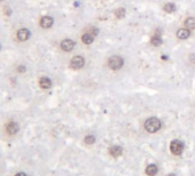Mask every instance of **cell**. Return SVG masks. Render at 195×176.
<instances>
[{
    "instance_id": "cell-1",
    "label": "cell",
    "mask_w": 195,
    "mask_h": 176,
    "mask_svg": "<svg viewBox=\"0 0 195 176\" xmlns=\"http://www.w3.org/2000/svg\"><path fill=\"white\" fill-rule=\"evenodd\" d=\"M161 126H162V124H161L160 119H158L155 117H152L145 121V129L148 133H156L158 130H160Z\"/></svg>"
},
{
    "instance_id": "cell-2",
    "label": "cell",
    "mask_w": 195,
    "mask_h": 176,
    "mask_svg": "<svg viewBox=\"0 0 195 176\" xmlns=\"http://www.w3.org/2000/svg\"><path fill=\"white\" fill-rule=\"evenodd\" d=\"M108 66L112 69V70H119L123 66V58L120 57V56H112L108 58Z\"/></svg>"
},
{
    "instance_id": "cell-3",
    "label": "cell",
    "mask_w": 195,
    "mask_h": 176,
    "mask_svg": "<svg viewBox=\"0 0 195 176\" xmlns=\"http://www.w3.org/2000/svg\"><path fill=\"white\" fill-rule=\"evenodd\" d=\"M84 63H86V61L82 56H74L70 62V68L73 70H79V69L84 68Z\"/></svg>"
},
{
    "instance_id": "cell-4",
    "label": "cell",
    "mask_w": 195,
    "mask_h": 176,
    "mask_svg": "<svg viewBox=\"0 0 195 176\" xmlns=\"http://www.w3.org/2000/svg\"><path fill=\"white\" fill-rule=\"evenodd\" d=\"M183 150H184V144L181 141L174 140L171 143H170V151L172 152V154L179 156L180 153L183 152Z\"/></svg>"
},
{
    "instance_id": "cell-5",
    "label": "cell",
    "mask_w": 195,
    "mask_h": 176,
    "mask_svg": "<svg viewBox=\"0 0 195 176\" xmlns=\"http://www.w3.org/2000/svg\"><path fill=\"white\" fill-rule=\"evenodd\" d=\"M5 130H6V133H7L9 136H14L18 133V130H20V126H18V124H17L16 121H9V122L6 124Z\"/></svg>"
},
{
    "instance_id": "cell-6",
    "label": "cell",
    "mask_w": 195,
    "mask_h": 176,
    "mask_svg": "<svg viewBox=\"0 0 195 176\" xmlns=\"http://www.w3.org/2000/svg\"><path fill=\"white\" fill-rule=\"evenodd\" d=\"M76 46V42L71 39H64L62 42H60V48L63 49L64 52H71L72 49Z\"/></svg>"
},
{
    "instance_id": "cell-7",
    "label": "cell",
    "mask_w": 195,
    "mask_h": 176,
    "mask_svg": "<svg viewBox=\"0 0 195 176\" xmlns=\"http://www.w3.org/2000/svg\"><path fill=\"white\" fill-rule=\"evenodd\" d=\"M53 24H54V20H53V17H50V16H44L40 20V25H41V28L44 29L52 28Z\"/></svg>"
},
{
    "instance_id": "cell-8",
    "label": "cell",
    "mask_w": 195,
    "mask_h": 176,
    "mask_svg": "<svg viewBox=\"0 0 195 176\" xmlns=\"http://www.w3.org/2000/svg\"><path fill=\"white\" fill-rule=\"evenodd\" d=\"M30 36H31V32L29 31L28 29H21L17 31V38L21 41H26L30 38Z\"/></svg>"
},
{
    "instance_id": "cell-9",
    "label": "cell",
    "mask_w": 195,
    "mask_h": 176,
    "mask_svg": "<svg viewBox=\"0 0 195 176\" xmlns=\"http://www.w3.org/2000/svg\"><path fill=\"white\" fill-rule=\"evenodd\" d=\"M39 86L42 89H49L52 87V80L47 78V77H42L41 79L39 80Z\"/></svg>"
},
{
    "instance_id": "cell-10",
    "label": "cell",
    "mask_w": 195,
    "mask_h": 176,
    "mask_svg": "<svg viewBox=\"0 0 195 176\" xmlns=\"http://www.w3.org/2000/svg\"><path fill=\"white\" fill-rule=\"evenodd\" d=\"M189 36H191V31H189L187 28L179 29V30L177 31V37H178L179 39H187Z\"/></svg>"
},
{
    "instance_id": "cell-11",
    "label": "cell",
    "mask_w": 195,
    "mask_h": 176,
    "mask_svg": "<svg viewBox=\"0 0 195 176\" xmlns=\"http://www.w3.org/2000/svg\"><path fill=\"white\" fill-rule=\"evenodd\" d=\"M110 153H111V156L118 158V157H120L122 154V148L119 146V145H114V146L110 148Z\"/></svg>"
},
{
    "instance_id": "cell-12",
    "label": "cell",
    "mask_w": 195,
    "mask_h": 176,
    "mask_svg": "<svg viewBox=\"0 0 195 176\" xmlns=\"http://www.w3.org/2000/svg\"><path fill=\"white\" fill-rule=\"evenodd\" d=\"M158 166H155V165H148L147 167H146V174H147L148 176H154L158 174Z\"/></svg>"
},
{
    "instance_id": "cell-13",
    "label": "cell",
    "mask_w": 195,
    "mask_h": 176,
    "mask_svg": "<svg viewBox=\"0 0 195 176\" xmlns=\"http://www.w3.org/2000/svg\"><path fill=\"white\" fill-rule=\"evenodd\" d=\"M81 40H82V42L86 45H90L95 40V36H92L90 33H84V36L81 37Z\"/></svg>"
},
{
    "instance_id": "cell-14",
    "label": "cell",
    "mask_w": 195,
    "mask_h": 176,
    "mask_svg": "<svg viewBox=\"0 0 195 176\" xmlns=\"http://www.w3.org/2000/svg\"><path fill=\"white\" fill-rule=\"evenodd\" d=\"M185 26L187 29L194 30L195 29V18L194 17H188L187 20L185 21Z\"/></svg>"
},
{
    "instance_id": "cell-15",
    "label": "cell",
    "mask_w": 195,
    "mask_h": 176,
    "mask_svg": "<svg viewBox=\"0 0 195 176\" xmlns=\"http://www.w3.org/2000/svg\"><path fill=\"white\" fill-rule=\"evenodd\" d=\"M151 44L153 45V46H155V47H158V46H161V45H162V39H161V37H160V36L152 37Z\"/></svg>"
},
{
    "instance_id": "cell-16",
    "label": "cell",
    "mask_w": 195,
    "mask_h": 176,
    "mask_svg": "<svg viewBox=\"0 0 195 176\" xmlns=\"http://www.w3.org/2000/svg\"><path fill=\"white\" fill-rule=\"evenodd\" d=\"M164 12H167V13H174L176 10V5L175 4H172V2H168V4L164 5Z\"/></svg>"
},
{
    "instance_id": "cell-17",
    "label": "cell",
    "mask_w": 195,
    "mask_h": 176,
    "mask_svg": "<svg viewBox=\"0 0 195 176\" xmlns=\"http://www.w3.org/2000/svg\"><path fill=\"white\" fill-rule=\"evenodd\" d=\"M115 16L118 18H122L126 16V9L124 8H118L115 10Z\"/></svg>"
},
{
    "instance_id": "cell-18",
    "label": "cell",
    "mask_w": 195,
    "mask_h": 176,
    "mask_svg": "<svg viewBox=\"0 0 195 176\" xmlns=\"http://www.w3.org/2000/svg\"><path fill=\"white\" fill-rule=\"evenodd\" d=\"M95 136L94 135H87L86 137H84V143L86 144H92L95 143Z\"/></svg>"
},
{
    "instance_id": "cell-19",
    "label": "cell",
    "mask_w": 195,
    "mask_h": 176,
    "mask_svg": "<svg viewBox=\"0 0 195 176\" xmlns=\"http://www.w3.org/2000/svg\"><path fill=\"white\" fill-rule=\"evenodd\" d=\"M17 70H18V72H21V73H22V72H25L26 68H25V66H23V65H21V66H18V68H17Z\"/></svg>"
},
{
    "instance_id": "cell-20",
    "label": "cell",
    "mask_w": 195,
    "mask_h": 176,
    "mask_svg": "<svg viewBox=\"0 0 195 176\" xmlns=\"http://www.w3.org/2000/svg\"><path fill=\"white\" fill-rule=\"evenodd\" d=\"M14 176H28L25 173H23V172H20V173H17V174H15Z\"/></svg>"
},
{
    "instance_id": "cell-21",
    "label": "cell",
    "mask_w": 195,
    "mask_h": 176,
    "mask_svg": "<svg viewBox=\"0 0 195 176\" xmlns=\"http://www.w3.org/2000/svg\"><path fill=\"white\" fill-rule=\"evenodd\" d=\"M168 176H176V175H175V174H169Z\"/></svg>"
}]
</instances>
